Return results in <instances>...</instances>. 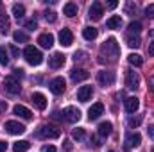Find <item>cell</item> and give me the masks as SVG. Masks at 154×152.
Returning <instances> with one entry per match:
<instances>
[{"mask_svg": "<svg viewBox=\"0 0 154 152\" xmlns=\"http://www.w3.org/2000/svg\"><path fill=\"white\" fill-rule=\"evenodd\" d=\"M23 57H25V61L29 63V65H32V66H38L43 63V56H41V52H39L36 47H32V45H27L25 47V50H23Z\"/></svg>", "mask_w": 154, "mask_h": 152, "instance_id": "cell-1", "label": "cell"}, {"mask_svg": "<svg viewBox=\"0 0 154 152\" xmlns=\"http://www.w3.org/2000/svg\"><path fill=\"white\" fill-rule=\"evenodd\" d=\"M100 50H102V52H106V56H109L113 61L120 56V47H118V43H116L115 38H108V39H106Z\"/></svg>", "mask_w": 154, "mask_h": 152, "instance_id": "cell-2", "label": "cell"}, {"mask_svg": "<svg viewBox=\"0 0 154 152\" xmlns=\"http://www.w3.org/2000/svg\"><path fill=\"white\" fill-rule=\"evenodd\" d=\"M38 138H45V140H56L61 136V131L57 127H52V125H41L36 132Z\"/></svg>", "mask_w": 154, "mask_h": 152, "instance_id": "cell-3", "label": "cell"}, {"mask_svg": "<svg viewBox=\"0 0 154 152\" xmlns=\"http://www.w3.org/2000/svg\"><path fill=\"white\" fill-rule=\"evenodd\" d=\"M4 90H5L7 93H11V95H18V93L22 91V86H20V82H18L16 77L11 75V77H5V81H4Z\"/></svg>", "mask_w": 154, "mask_h": 152, "instance_id": "cell-4", "label": "cell"}, {"mask_svg": "<svg viewBox=\"0 0 154 152\" xmlns=\"http://www.w3.org/2000/svg\"><path fill=\"white\" fill-rule=\"evenodd\" d=\"M4 129H5L9 134H14V136L25 132V125H22V123L16 122V120H9V122H5V123H4Z\"/></svg>", "mask_w": 154, "mask_h": 152, "instance_id": "cell-5", "label": "cell"}, {"mask_svg": "<svg viewBox=\"0 0 154 152\" xmlns=\"http://www.w3.org/2000/svg\"><path fill=\"white\" fill-rule=\"evenodd\" d=\"M48 88H50V91H52L54 95H61V93L65 91V88H66V82H65L63 77H54V79L48 82Z\"/></svg>", "mask_w": 154, "mask_h": 152, "instance_id": "cell-6", "label": "cell"}, {"mask_svg": "<svg viewBox=\"0 0 154 152\" xmlns=\"http://www.w3.org/2000/svg\"><path fill=\"white\" fill-rule=\"evenodd\" d=\"M115 72H109V70H102V72H99V75H97V81H99V84L100 86H111L113 82H115Z\"/></svg>", "mask_w": 154, "mask_h": 152, "instance_id": "cell-7", "label": "cell"}, {"mask_svg": "<svg viewBox=\"0 0 154 152\" xmlns=\"http://www.w3.org/2000/svg\"><path fill=\"white\" fill-rule=\"evenodd\" d=\"M102 14H104V7H102V4H100V2H93V4L90 5L88 16H90L93 22H99V20L102 18Z\"/></svg>", "mask_w": 154, "mask_h": 152, "instance_id": "cell-8", "label": "cell"}, {"mask_svg": "<svg viewBox=\"0 0 154 152\" xmlns=\"http://www.w3.org/2000/svg\"><path fill=\"white\" fill-rule=\"evenodd\" d=\"M63 116H65V120H66V122L75 123V122L81 120V111H79L77 108H74V106H68V108L63 111Z\"/></svg>", "mask_w": 154, "mask_h": 152, "instance_id": "cell-9", "label": "cell"}, {"mask_svg": "<svg viewBox=\"0 0 154 152\" xmlns=\"http://www.w3.org/2000/svg\"><path fill=\"white\" fill-rule=\"evenodd\" d=\"M125 86H127L129 90H138V88H140V77H138L136 72L129 70V72L125 74Z\"/></svg>", "mask_w": 154, "mask_h": 152, "instance_id": "cell-10", "label": "cell"}, {"mask_svg": "<svg viewBox=\"0 0 154 152\" xmlns=\"http://www.w3.org/2000/svg\"><path fill=\"white\" fill-rule=\"evenodd\" d=\"M93 95V88L91 86H81L77 90V100L79 102H88Z\"/></svg>", "mask_w": 154, "mask_h": 152, "instance_id": "cell-11", "label": "cell"}, {"mask_svg": "<svg viewBox=\"0 0 154 152\" xmlns=\"http://www.w3.org/2000/svg\"><path fill=\"white\" fill-rule=\"evenodd\" d=\"M13 113L16 114V116H20V118H23V120H31V118H32V111H31L29 108L22 106V104H16V106L13 108Z\"/></svg>", "mask_w": 154, "mask_h": 152, "instance_id": "cell-12", "label": "cell"}, {"mask_svg": "<svg viewBox=\"0 0 154 152\" xmlns=\"http://www.w3.org/2000/svg\"><path fill=\"white\" fill-rule=\"evenodd\" d=\"M124 106H125V111L127 113H136L138 111V108H140V100L136 99V97H127L125 100H124Z\"/></svg>", "mask_w": 154, "mask_h": 152, "instance_id": "cell-13", "label": "cell"}, {"mask_svg": "<svg viewBox=\"0 0 154 152\" xmlns=\"http://www.w3.org/2000/svg\"><path fill=\"white\" fill-rule=\"evenodd\" d=\"M59 43L63 47H70L74 43V34H72L70 29H61V32H59Z\"/></svg>", "mask_w": 154, "mask_h": 152, "instance_id": "cell-14", "label": "cell"}, {"mask_svg": "<svg viewBox=\"0 0 154 152\" xmlns=\"http://www.w3.org/2000/svg\"><path fill=\"white\" fill-rule=\"evenodd\" d=\"M102 113H104V104H102V102H95V104L88 109V118H90V120H97Z\"/></svg>", "mask_w": 154, "mask_h": 152, "instance_id": "cell-15", "label": "cell"}, {"mask_svg": "<svg viewBox=\"0 0 154 152\" xmlns=\"http://www.w3.org/2000/svg\"><path fill=\"white\" fill-rule=\"evenodd\" d=\"M90 77V74L86 72V70H82V68H74L72 72H70V79L74 81V82H82V81H86Z\"/></svg>", "mask_w": 154, "mask_h": 152, "instance_id": "cell-16", "label": "cell"}, {"mask_svg": "<svg viewBox=\"0 0 154 152\" xmlns=\"http://www.w3.org/2000/svg\"><path fill=\"white\" fill-rule=\"evenodd\" d=\"M48 65H50V68H54V70L61 68V66L65 65V56H63V54H59V52H56V54L48 59Z\"/></svg>", "mask_w": 154, "mask_h": 152, "instance_id": "cell-17", "label": "cell"}, {"mask_svg": "<svg viewBox=\"0 0 154 152\" xmlns=\"http://www.w3.org/2000/svg\"><path fill=\"white\" fill-rule=\"evenodd\" d=\"M31 100H32V104H34L38 109H41V111L47 108V99H45V95H43V93H38V91H36V93H32Z\"/></svg>", "mask_w": 154, "mask_h": 152, "instance_id": "cell-18", "label": "cell"}, {"mask_svg": "<svg viewBox=\"0 0 154 152\" xmlns=\"http://www.w3.org/2000/svg\"><path fill=\"white\" fill-rule=\"evenodd\" d=\"M125 143H127V147H140V143H142V136L138 134V132H129L127 136H125Z\"/></svg>", "mask_w": 154, "mask_h": 152, "instance_id": "cell-19", "label": "cell"}, {"mask_svg": "<svg viewBox=\"0 0 154 152\" xmlns=\"http://www.w3.org/2000/svg\"><path fill=\"white\" fill-rule=\"evenodd\" d=\"M38 43L43 48H52L54 47V36L52 34H41L38 38Z\"/></svg>", "mask_w": 154, "mask_h": 152, "instance_id": "cell-20", "label": "cell"}, {"mask_svg": "<svg viewBox=\"0 0 154 152\" xmlns=\"http://www.w3.org/2000/svg\"><path fill=\"white\" fill-rule=\"evenodd\" d=\"M111 131H113L111 122H102V123L99 125V136H100V138H108V136L111 134Z\"/></svg>", "mask_w": 154, "mask_h": 152, "instance_id": "cell-21", "label": "cell"}, {"mask_svg": "<svg viewBox=\"0 0 154 152\" xmlns=\"http://www.w3.org/2000/svg\"><path fill=\"white\" fill-rule=\"evenodd\" d=\"M77 11H79V7H77V4H74V2H66L65 7H63V14H66L68 18H74L77 14Z\"/></svg>", "mask_w": 154, "mask_h": 152, "instance_id": "cell-22", "label": "cell"}, {"mask_svg": "<svg viewBox=\"0 0 154 152\" xmlns=\"http://www.w3.org/2000/svg\"><path fill=\"white\" fill-rule=\"evenodd\" d=\"M29 149H31V143L27 140H20L13 143V152H27Z\"/></svg>", "mask_w": 154, "mask_h": 152, "instance_id": "cell-23", "label": "cell"}, {"mask_svg": "<svg viewBox=\"0 0 154 152\" xmlns=\"http://www.w3.org/2000/svg\"><path fill=\"white\" fill-rule=\"evenodd\" d=\"M99 36V31L95 27H84L82 29V38L88 39V41H93V39Z\"/></svg>", "mask_w": 154, "mask_h": 152, "instance_id": "cell-24", "label": "cell"}, {"mask_svg": "<svg viewBox=\"0 0 154 152\" xmlns=\"http://www.w3.org/2000/svg\"><path fill=\"white\" fill-rule=\"evenodd\" d=\"M106 27H108V29H120V27H122V18H120L118 14L111 16V18L106 22Z\"/></svg>", "mask_w": 154, "mask_h": 152, "instance_id": "cell-25", "label": "cell"}, {"mask_svg": "<svg viewBox=\"0 0 154 152\" xmlns=\"http://www.w3.org/2000/svg\"><path fill=\"white\" fill-rule=\"evenodd\" d=\"M127 61H129V65H133V66H142V65H143V57H142L140 54H129V56H127Z\"/></svg>", "mask_w": 154, "mask_h": 152, "instance_id": "cell-26", "label": "cell"}, {"mask_svg": "<svg viewBox=\"0 0 154 152\" xmlns=\"http://www.w3.org/2000/svg\"><path fill=\"white\" fill-rule=\"evenodd\" d=\"M13 14H14L16 20H22V18L25 16V7H23L22 4H14V5H13Z\"/></svg>", "mask_w": 154, "mask_h": 152, "instance_id": "cell-27", "label": "cell"}, {"mask_svg": "<svg viewBox=\"0 0 154 152\" xmlns=\"http://www.w3.org/2000/svg\"><path fill=\"white\" fill-rule=\"evenodd\" d=\"M0 32L4 36L9 32V18H7V14H2L0 16Z\"/></svg>", "mask_w": 154, "mask_h": 152, "instance_id": "cell-28", "label": "cell"}, {"mask_svg": "<svg viewBox=\"0 0 154 152\" xmlns=\"http://www.w3.org/2000/svg\"><path fill=\"white\" fill-rule=\"evenodd\" d=\"M13 39H14L16 43H27V41H29V36H27L25 32H22V31H16V32L13 34Z\"/></svg>", "mask_w": 154, "mask_h": 152, "instance_id": "cell-29", "label": "cell"}, {"mask_svg": "<svg viewBox=\"0 0 154 152\" xmlns=\"http://www.w3.org/2000/svg\"><path fill=\"white\" fill-rule=\"evenodd\" d=\"M127 45L131 48H138L142 45V39H140V36H127Z\"/></svg>", "mask_w": 154, "mask_h": 152, "instance_id": "cell-30", "label": "cell"}, {"mask_svg": "<svg viewBox=\"0 0 154 152\" xmlns=\"http://www.w3.org/2000/svg\"><path fill=\"white\" fill-rule=\"evenodd\" d=\"M0 65L2 66H7L9 65V56H7L5 47H0Z\"/></svg>", "mask_w": 154, "mask_h": 152, "instance_id": "cell-31", "label": "cell"}, {"mask_svg": "<svg viewBox=\"0 0 154 152\" xmlns=\"http://www.w3.org/2000/svg\"><path fill=\"white\" fill-rule=\"evenodd\" d=\"M127 29H129V32H133V34H136V36H138V32L142 31V23H140V22H131Z\"/></svg>", "mask_w": 154, "mask_h": 152, "instance_id": "cell-32", "label": "cell"}, {"mask_svg": "<svg viewBox=\"0 0 154 152\" xmlns=\"http://www.w3.org/2000/svg\"><path fill=\"white\" fill-rule=\"evenodd\" d=\"M124 9H125V14H136V11H138L136 4H133V2H127Z\"/></svg>", "mask_w": 154, "mask_h": 152, "instance_id": "cell-33", "label": "cell"}, {"mask_svg": "<svg viewBox=\"0 0 154 152\" xmlns=\"http://www.w3.org/2000/svg\"><path fill=\"white\" fill-rule=\"evenodd\" d=\"M25 29H29V31H36V29H38V22H36L34 18L27 20V22H25Z\"/></svg>", "mask_w": 154, "mask_h": 152, "instance_id": "cell-34", "label": "cell"}, {"mask_svg": "<svg viewBox=\"0 0 154 152\" xmlns=\"http://www.w3.org/2000/svg\"><path fill=\"white\" fill-rule=\"evenodd\" d=\"M45 20H47L48 23H54V22L57 20V16H56L54 11H47V13H45Z\"/></svg>", "mask_w": 154, "mask_h": 152, "instance_id": "cell-35", "label": "cell"}, {"mask_svg": "<svg viewBox=\"0 0 154 152\" xmlns=\"http://www.w3.org/2000/svg\"><path fill=\"white\" fill-rule=\"evenodd\" d=\"M72 136H74V140H77V141L82 140V138H84V129H81V127H79V129H74Z\"/></svg>", "mask_w": 154, "mask_h": 152, "instance_id": "cell-36", "label": "cell"}, {"mask_svg": "<svg viewBox=\"0 0 154 152\" xmlns=\"http://www.w3.org/2000/svg\"><path fill=\"white\" fill-rule=\"evenodd\" d=\"M140 122H142V116H131V118H129V125H131V127H138Z\"/></svg>", "mask_w": 154, "mask_h": 152, "instance_id": "cell-37", "label": "cell"}, {"mask_svg": "<svg viewBox=\"0 0 154 152\" xmlns=\"http://www.w3.org/2000/svg\"><path fill=\"white\" fill-rule=\"evenodd\" d=\"M145 16L147 18H154V4H149L145 7Z\"/></svg>", "mask_w": 154, "mask_h": 152, "instance_id": "cell-38", "label": "cell"}, {"mask_svg": "<svg viewBox=\"0 0 154 152\" xmlns=\"http://www.w3.org/2000/svg\"><path fill=\"white\" fill-rule=\"evenodd\" d=\"M41 152H57V150H56L54 145H43L41 147Z\"/></svg>", "mask_w": 154, "mask_h": 152, "instance_id": "cell-39", "label": "cell"}, {"mask_svg": "<svg viewBox=\"0 0 154 152\" xmlns=\"http://www.w3.org/2000/svg\"><path fill=\"white\" fill-rule=\"evenodd\" d=\"M84 56H86L84 52H75V54H74V59H75V61H82Z\"/></svg>", "mask_w": 154, "mask_h": 152, "instance_id": "cell-40", "label": "cell"}, {"mask_svg": "<svg viewBox=\"0 0 154 152\" xmlns=\"http://www.w3.org/2000/svg\"><path fill=\"white\" fill-rule=\"evenodd\" d=\"M9 50H11V54H13L14 57H18V56H20V50H18L14 45H11V47H9Z\"/></svg>", "mask_w": 154, "mask_h": 152, "instance_id": "cell-41", "label": "cell"}, {"mask_svg": "<svg viewBox=\"0 0 154 152\" xmlns=\"http://www.w3.org/2000/svg\"><path fill=\"white\" fill-rule=\"evenodd\" d=\"M116 5H118V2H116V0H111V2H108V4H106V7H108V9H115Z\"/></svg>", "mask_w": 154, "mask_h": 152, "instance_id": "cell-42", "label": "cell"}, {"mask_svg": "<svg viewBox=\"0 0 154 152\" xmlns=\"http://www.w3.org/2000/svg\"><path fill=\"white\" fill-rule=\"evenodd\" d=\"M5 111H7V102L0 100V113H5Z\"/></svg>", "mask_w": 154, "mask_h": 152, "instance_id": "cell-43", "label": "cell"}, {"mask_svg": "<svg viewBox=\"0 0 154 152\" xmlns=\"http://www.w3.org/2000/svg\"><path fill=\"white\" fill-rule=\"evenodd\" d=\"M5 150H7V141L0 140V152H5Z\"/></svg>", "mask_w": 154, "mask_h": 152, "instance_id": "cell-44", "label": "cell"}, {"mask_svg": "<svg viewBox=\"0 0 154 152\" xmlns=\"http://www.w3.org/2000/svg\"><path fill=\"white\" fill-rule=\"evenodd\" d=\"M14 77H20V79H22V77H23V70H22V68H16V70H14Z\"/></svg>", "mask_w": 154, "mask_h": 152, "instance_id": "cell-45", "label": "cell"}, {"mask_svg": "<svg viewBox=\"0 0 154 152\" xmlns=\"http://www.w3.org/2000/svg\"><path fill=\"white\" fill-rule=\"evenodd\" d=\"M63 149H65L66 152H70V150H72V143H70V141H65V145H63Z\"/></svg>", "mask_w": 154, "mask_h": 152, "instance_id": "cell-46", "label": "cell"}, {"mask_svg": "<svg viewBox=\"0 0 154 152\" xmlns=\"http://www.w3.org/2000/svg\"><path fill=\"white\" fill-rule=\"evenodd\" d=\"M147 52H149V56H154V41H152V43H149V48H147Z\"/></svg>", "mask_w": 154, "mask_h": 152, "instance_id": "cell-47", "label": "cell"}, {"mask_svg": "<svg viewBox=\"0 0 154 152\" xmlns=\"http://www.w3.org/2000/svg\"><path fill=\"white\" fill-rule=\"evenodd\" d=\"M147 132H149V136L154 140V125H149V129H147Z\"/></svg>", "mask_w": 154, "mask_h": 152, "instance_id": "cell-48", "label": "cell"}, {"mask_svg": "<svg viewBox=\"0 0 154 152\" xmlns=\"http://www.w3.org/2000/svg\"><path fill=\"white\" fill-rule=\"evenodd\" d=\"M149 84H151V90L154 91V77H151V79H149Z\"/></svg>", "mask_w": 154, "mask_h": 152, "instance_id": "cell-49", "label": "cell"}, {"mask_svg": "<svg viewBox=\"0 0 154 152\" xmlns=\"http://www.w3.org/2000/svg\"><path fill=\"white\" fill-rule=\"evenodd\" d=\"M152 36H154V29H152Z\"/></svg>", "mask_w": 154, "mask_h": 152, "instance_id": "cell-50", "label": "cell"}, {"mask_svg": "<svg viewBox=\"0 0 154 152\" xmlns=\"http://www.w3.org/2000/svg\"><path fill=\"white\" fill-rule=\"evenodd\" d=\"M151 152H154V147H152V150H151Z\"/></svg>", "mask_w": 154, "mask_h": 152, "instance_id": "cell-51", "label": "cell"}, {"mask_svg": "<svg viewBox=\"0 0 154 152\" xmlns=\"http://www.w3.org/2000/svg\"><path fill=\"white\" fill-rule=\"evenodd\" d=\"M108 152H113V150H108Z\"/></svg>", "mask_w": 154, "mask_h": 152, "instance_id": "cell-52", "label": "cell"}]
</instances>
